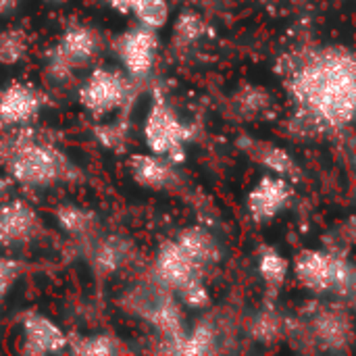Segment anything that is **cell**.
I'll return each mask as SVG.
<instances>
[{
  "instance_id": "cb8c5ba5",
  "label": "cell",
  "mask_w": 356,
  "mask_h": 356,
  "mask_svg": "<svg viewBox=\"0 0 356 356\" xmlns=\"http://www.w3.org/2000/svg\"><path fill=\"white\" fill-rule=\"evenodd\" d=\"M257 267H259V273H261L263 282H265L271 290H277V288L286 282V277H288V273H290V261H288L286 257H282V254H280L275 248H271V246H263V248H261Z\"/></svg>"
},
{
  "instance_id": "2e32d148",
  "label": "cell",
  "mask_w": 356,
  "mask_h": 356,
  "mask_svg": "<svg viewBox=\"0 0 356 356\" xmlns=\"http://www.w3.org/2000/svg\"><path fill=\"white\" fill-rule=\"evenodd\" d=\"M313 334L325 348H344L353 340V323L346 313L327 309L313 319Z\"/></svg>"
},
{
  "instance_id": "8fae6325",
  "label": "cell",
  "mask_w": 356,
  "mask_h": 356,
  "mask_svg": "<svg viewBox=\"0 0 356 356\" xmlns=\"http://www.w3.org/2000/svg\"><path fill=\"white\" fill-rule=\"evenodd\" d=\"M19 350L23 355H58L69 348V336L50 317L42 313H25L19 325Z\"/></svg>"
},
{
  "instance_id": "30bf717a",
  "label": "cell",
  "mask_w": 356,
  "mask_h": 356,
  "mask_svg": "<svg viewBox=\"0 0 356 356\" xmlns=\"http://www.w3.org/2000/svg\"><path fill=\"white\" fill-rule=\"evenodd\" d=\"M44 92L23 79H15L0 90V125L23 127L38 119L44 108Z\"/></svg>"
},
{
  "instance_id": "484cf974",
  "label": "cell",
  "mask_w": 356,
  "mask_h": 356,
  "mask_svg": "<svg viewBox=\"0 0 356 356\" xmlns=\"http://www.w3.org/2000/svg\"><path fill=\"white\" fill-rule=\"evenodd\" d=\"M21 273H23V267H21V263L17 259L0 254V305L13 292V288L19 282Z\"/></svg>"
},
{
  "instance_id": "277c9868",
  "label": "cell",
  "mask_w": 356,
  "mask_h": 356,
  "mask_svg": "<svg viewBox=\"0 0 356 356\" xmlns=\"http://www.w3.org/2000/svg\"><path fill=\"white\" fill-rule=\"evenodd\" d=\"M138 83L140 81L131 79L121 67L96 65L79 83L77 102L98 121L111 115L129 113L136 102Z\"/></svg>"
},
{
  "instance_id": "f546056e",
  "label": "cell",
  "mask_w": 356,
  "mask_h": 356,
  "mask_svg": "<svg viewBox=\"0 0 356 356\" xmlns=\"http://www.w3.org/2000/svg\"><path fill=\"white\" fill-rule=\"evenodd\" d=\"M8 190V181H6V177H2L0 175V198L4 196V192Z\"/></svg>"
},
{
  "instance_id": "52a82bcc",
  "label": "cell",
  "mask_w": 356,
  "mask_h": 356,
  "mask_svg": "<svg viewBox=\"0 0 356 356\" xmlns=\"http://www.w3.org/2000/svg\"><path fill=\"white\" fill-rule=\"evenodd\" d=\"M113 54L119 60V67L136 81H144L154 71L161 50L159 31L146 25H131L123 29L111 42Z\"/></svg>"
},
{
  "instance_id": "603a6c76",
  "label": "cell",
  "mask_w": 356,
  "mask_h": 356,
  "mask_svg": "<svg viewBox=\"0 0 356 356\" xmlns=\"http://www.w3.org/2000/svg\"><path fill=\"white\" fill-rule=\"evenodd\" d=\"M217 342L215 330L209 321H200L192 330H186L181 340L175 344V355H209L213 353Z\"/></svg>"
},
{
  "instance_id": "5bb4252c",
  "label": "cell",
  "mask_w": 356,
  "mask_h": 356,
  "mask_svg": "<svg viewBox=\"0 0 356 356\" xmlns=\"http://www.w3.org/2000/svg\"><path fill=\"white\" fill-rule=\"evenodd\" d=\"M244 150L250 154V159L254 163H259L261 167H265L269 173H275L280 177H286L288 181L300 179V167L296 165V161L292 159V154L288 150H284L282 146H275L271 142L248 140V142H244Z\"/></svg>"
},
{
  "instance_id": "d6986e66",
  "label": "cell",
  "mask_w": 356,
  "mask_h": 356,
  "mask_svg": "<svg viewBox=\"0 0 356 356\" xmlns=\"http://www.w3.org/2000/svg\"><path fill=\"white\" fill-rule=\"evenodd\" d=\"M175 240L184 246V250L202 267L207 269L209 265H213L217 259H219V246H217V240L204 229V227H186L181 229Z\"/></svg>"
},
{
  "instance_id": "4316f807",
  "label": "cell",
  "mask_w": 356,
  "mask_h": 356,
  "mask_svg": "<svg viewBox=\"0 0 356 356\" xmlns=\"http://www.w3.org/2000/svg\"><path fill=\"white\" fill-rule=\"evenodd\" d=\"M267 102H269V98L263 88H246L240 94V108L244 113H257V111L265 108Z\"/></svg>"
},
{
  "instance_id": "4fadbf2b",
  "label": "cell",
  "mask_w": 356,
  "mask_h": 356,
  "mask_svg": "<svg viewBox=\"0 0 356 356\" xmlns=\"http://www.w3.org/2000/svg\"><path fill=\"white\" fill-rule=\"evenodd\" d=\"M127 171L140 188L154 190V192L173 190L179 184L177 165L161 154L150 152V150L129 154Z\"/></svg>"
},
{
  "instance_id": "7a4b0ae2",
  "label": "cell",
  "mask_w": 356,
  "mask_h": 356,
  "mask_svg": "<svg viewBox=\"0 0 356 356\" xmlns=\"http://www.w3.org/2000/svg\"><path fill=\"white\" fill-rule=\"evenodd\" d=\"M0 165L6 175L25 188H52L79 179V167L52 140L27 125L0 138Z\"/></svg>"
},
{
  "instance_id": "5b68a950",
  "label": "cell",
  "mask_w": 356,
  "mask_h": 356,
  "mask_svg": "<svg viewBox=\"0 0 356 356\" xmlns=\"http://www.w3.org/2000/svg\"><path fill=\"white\" fill-rule=\"evenodd\" d=\"M142 136L150 152L161 154L175 165L186 161V146L192 140V129L181 121L159 88L152 92V100L142 123Z\"/></svg>"
},
{
  "instance_id": "e0dca14e",
  "label": "cell",
  "mask_w": 356,
  "mask_h": 356,
  "mask_svg": "<svg viewBox=\"0 0 356 356\" xmlns=\"http://www.w3.org/2000/svg\"><path fill=\"white\" fill-rule=\"evenodd\" d=\"M129 257H131V244L127 240L117 236H106L94 244L90 252V263L96 273L113 275L123 269Z\"/></svg>"
},
{
  "instance_id": "83f0119b",
  "label": "cell",
  "mask_w": 356,
  "mask_h": 356,
  "mask_svg": "<svg viewBox=\"0 0 356 356\" xmlns=\"http://www.w3.org/2000/svg\"><path fill=\"white\" fill-rule=\"evenodd\" d=\"M254 330H257V336H261L265 342H269V340H273V338L277 336V332H280V319H277L275 315H271V313H263V315L257 319Z\"/></svg>"
},
{
  "instance_id": "6da1fadb",
  "label": "cell",
  "mask_w": 356,
  "mask_h": 356,
  "mask_svg": "<svg viewBox=\"0 0 356 356\" xmlns=\"http://www.w3.org/2000/svg\"><path fill=\"white\" fill-rule=\"evenodd\" d=\"M288 88L307 119L321 125L356 121V54L319 48L292 56Z\"/></svg>"
},
{
  "instance_id": "4dcf8cb0",
  "label": "cell",
  "mask_w": 356,
  "mask_h": 356,
  "mask_svg": "<svg viewBox=\"0 0 356 356\" xmlns=\"http://www.w3.org/2000/svg\"><path fill=\"white\" fill-rule=\"evenodd\" d=\"M46 4H65L67 0H44Z\"/></svg>"
},
{
  "instance_id": "7402d4cb",
  "label": "cell",
  "mask_w": 356,
  "mask_h": 356,
  "mask_svg": "<svg viewBox=\"0 0 356 356\" xmlns=\"http://www.w3.org/2000/svg\"><path fill=\"white\" fill-rule=\"evenodd\" d=\"M96 142L113 152H121L129 142V119L127 113H119L117 119L102 121L94 127Z\"/></svg>"
},
{
  "instance_id": "7c38bea8",
  "label": "cell",
  "mask_w": 356,
  "mask_h": 356,
  "mask_svg": "<svg viewBox=\"0 0 356 356\" xmlns=\"http://www.w3.org/2000/svg\"><path fill=\"white\" fill-rule=\"evenodd\" d=\"M292 198V181L275 173H265L248 192L246 207L257 223L277 217Z\"/></svg>"
},
{
  "instance_id": "ffe728a7",
  "label": "cell",
  "mask_w": 356,
  "mask_h": 356,
  "mask_svg": "<svg viewBox=\"0 0 356 356\" xmlns=\"http://www.w3.org/2000/svg\"><path fill=\"white\" fill-rule=\"evenodd\" d=\"M31 50V35L23 27H4L0 31V65L17 67Z\"/></svg>"
},
{
  "instance_id": "ba28073f",
  "label": "cell",
  "mask_w": 356,
  "mask_h": 356,
  "mask_svg": "<svg viewBox=\"0 0 356 356\" xmlns=\"http://www.w3.org/2000/svg\"><path fill=\"white\" fill-rule=\"evenodd\" d=\"M202 271L204 269L184 250V246L175 238L165 240L159 246L154 261H152L154 282L171 290L175 296L184 292L188 286H192L194 282H200Z\"/></svg>"
},
{
  "instance_id": "d4e9b609",
  "label": "cell",
  "mask_w": 356,
  "mask_h": 356,
  "mask_svg": "<svg viewBox=\"0 0 356 356\" xmlns=\"http://www.w3.org/2000/svg\"><path fill=\"white\" fill-rule=\"evenodd\" d=\"M204 33H207V23L198 13L186 10V13L177 15V19L173 23V38L179 44H194Z\"/></svg>"
},
{
  "instance_id": "3957f363",
  "label": "cell",
  "mask_w": 356,
  "mask_h": 356,
  "mask_svg": "<svg viewBox=\"0 0 356 356\" xmlns=\"http://www.w3.org/2000/svg\"><path fill=\"white\" fill-rule=\"evenodd\" d=\"M102 52V33L88 23H69L44 52V73L56 86L69 83L77 71L90 69Z\"/></svg>"
},
{
  "instance_id": "9a60e30c",
  "label": "cell",
  "mask_w": 356,
  "mask_h": 356,
  "mask_svg": "<svg viewBox=\"0 0 356 356\" xmlns=\"http://www.w3.org/2000/svg\"><path fill=\"white\" fill-rule=\"evenodd\" d=\"M111 10L134 17L140 25L163 29L171 19L169 0H104Z\"/></svg>"
},
{
  "instance_id": "ac0fdd59",
  "label": "cell",
  "mask_w": 356,
  "mask_h": 356,
  "mask_svg": "<svg viewBox=\"0 0 356 356\" xmlns=\"http://www.w3.org/2000/svg\"><path fill=\"white\" fill-rule=\"evenodd\" d=\"M54 221L58 229L71 238H90L98 223L96 215L90 209L73 204V202L58 204L54 211Z\"/></svg>"
},
{
  "instance_id": "44dd1931",
  "label": "cell",
  "mask_w": 356,
  "mask_h": 356,
  "mask_svg": "<svg viewBox=\"0 0 356 356\" xmlns=\"http://www.w3.org/2000/svg\"><path fill=\"white\" fill-rule=\"evenodd\" d=\"M67 350L79 356H111L125 353L119 338H115L111 334H90V336L69 338Z\"/></svg>"
},
{
  "instance_id": "8992f818",
  "label": "cell",
  "mask_w": 356,
  "mask_h": 356,
  "mask_svg": "<svg viewBox=\"0 0 356 356\" xmlns=\"http://www.w3.org/2000/svg\"><path fill=\"white\" fill-rule=\"evenodd\" d=\"M356 267L340 257H334L323 250H302L294 259L296 280L311 292L317 294H344L348 288Z\"/></svg>"
},
{
  "instance_id": "f1b7e54d",
  "label": "cell",
  "mask_w": 356,
  "mask_h": 356,
  "mask_svg": "<svg viewBox=\"0 0 356 356\" xmlns=\"http://www.w3.org/2000/svg\"><path fill=\"white\" fill-rule=\"evenodd\" d=\"M23 0H0V19L13 17L21 8Z\"/></svg>"
},
{
  "instance_id": "9c48e42d",
  "label": "cell",
  "mask_w": 356,
  "mask_h": 356,
  "mask_svg": "<svg viewBox=\"0 0 356 356\" xmlns=\"http://www.w3.org/2000/svg\"><path fill=\"white\" fill-rule=\"evenodd\" d=\"M42 232L38 211L23 198L0 200V246L19 250L31 244Z\"/></svg>"
}]
</instances>
